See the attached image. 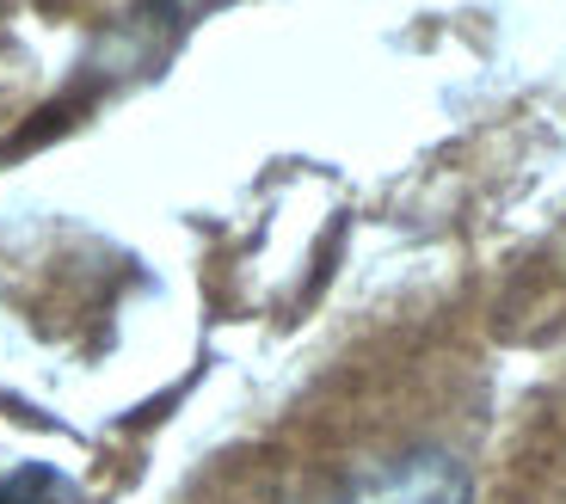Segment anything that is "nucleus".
Here are the masks:
<instances>
[{
  "mask_svg": "<svg viewBox=\"0 0 566 504\" xmlns=\"http://www.w3.org/2000/svg\"><path fill=\"white\" fill-rule=\"evenodd\" d=\"M333 504H474V480L443 449H400L352 474Z\"/></svg>",
  "mask_w": 566,
  "mask_h": 504,
  "instance_id": "nucleus-1",
  "label": "nucleus"
},
{
  "mask_svg": "<svg viewBox=\"0 0 566 504\" xmlns=\"http://www.w3.org/2000/svg\"><path fill=\"white\" fill-rule=\"evenodd\" d=\"M56 492V480L43 474V468H31V474H19V480H0V498L7 504H43Z\"/></svg>",
  "mask_w": 566,
  "mask_h": 504,
  "instance_id": "nucleus-2",
  "label": "nucleus"
}]
</instances>
